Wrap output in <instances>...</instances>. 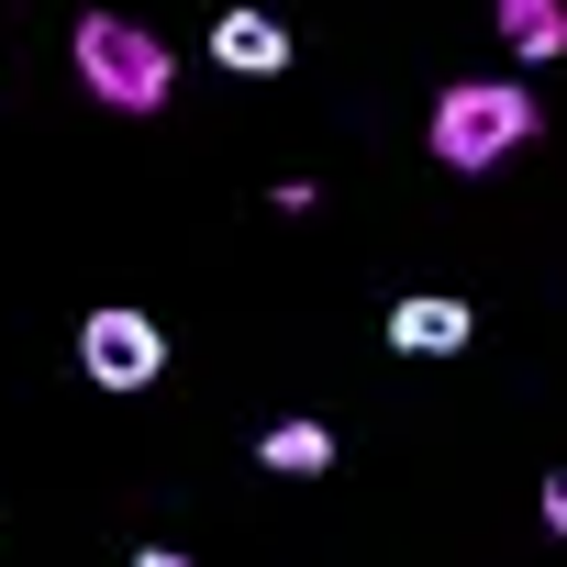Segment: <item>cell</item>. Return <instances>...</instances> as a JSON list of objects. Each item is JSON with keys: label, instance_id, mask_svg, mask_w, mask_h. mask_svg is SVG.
<instances>
[{"label": "cell", "instance_id": "cell-1", "mask_svg": "<svg viewBox=\"0 0 567 567\" xmlns=\"http://www.w3.org/2000/svg\"><path fill=\"white\" fill-rule=\"evenodd\" d=\"M534 134H545V112H534V90H523V79H456V90L434 101V123H423L434 167H456V178L512 167Z\"/></svg>", "mask_w": 567, "mask_h": 567}, {"label": "cell", "instance_id": "cell-2", "mask_svg": "<svg viewBox=\"0 0 567 567\" xmlns=\"http://www.w3.org/2000/svg\"><path fill=\"white\" fill-rule=\"evenodd\" d=\"M68 68H79V90L101 101V112H156L167 90H178V45H156L134 12H79V34H68Z\"/></svg>", "mask_w": 567, "mask_h": 567}, {"label": "cell", "instance_id": "cell-3", "mask_svg": "<svg viewBox=\"0 0 567 567\" xmlns=\"http://www.w3.org/2000/svg\"><path fill=\"white\" fill-rule=\"evenodd\" d=\"M79 368H90L112 401H134V390H156V379H167V323H156V312H134V301H101V312L79 323Z\"/></svg>", "mask_w": 567, "mask_h": 567}, {"label": "cell", "instance_id": "cell-4", "mask_svg": "<svg viewBox=\"0 0 567 567\" xmlns=\"http://www.w3.org/2000/svg\"><path fill=\"white\" fill-rule=\"evenodd\" d=\"M390 346L401 357H467L478 346V312L456 290H412V301H390Z\"/></svg>", "mask_w": 567, "mask_h": 567}, {"label": "cell", "instance_id": "cell-5", "mask_svg": "<svg viewBox=\"0 0 567 567\" xmlns=\"http://www.w3.org/2000/svg\"><path fill=\"white\" fill-rule=\"evenodd\" d=\"M212 68L223 79H278V68H290V23L256 12V0H234V12L212 23Z\"/></svg>", "mask_w": 567, "mask_h": 567}, {"label": "cell", "instance_id": "cell-6", "mask_svg": "<svg viewBox=\"0 0 567 567\" xmlns=\"http://www.w3.org/2000/svg\"><path fill=\"white\" fill-rule=\"evenodd\" d=\"M489 23H501V45L523 68H556L567 56V0H489Z\"/></svg>", "mask_w": 567, "mask_h": 567}, {"label": "cell", "instance_id": "cell-7", "mask_svg": "<svg viewBox=\"0 0 567 567\" xmlns=\"http://www.w3.org/2000/svg\"><path fill=\"white\" fill-rule=\"evenodd\" d=\"M256 467H267V478H323V467H334V423H301V412L267 423V434H256Z\"/></svg>", "mask_w": 567, "mask_h": 567}, {"label": "cell", "instance_id": "cell-8", "mask_svg": "<svg viewBox=\"0 0 567 567\" xmlns=\"http://www.w3.org/2000/svg\"><path fill=\"white\" fill-rule=\"evenodd\" d=\"M545 534H567V467L545 478Z\"/></svg>", "mask_w": 567, "mask_h": 567}, {"label": "cell", "instance_id": "cell-9", "mask_svg": "<svg viewBox=\"0 0 567 567\" xmlns=\"http://www.w3.org/2000/svg\"><path fill=\"white\" fill-rule=\"evenodd\" d=\"M134 567H200V556H178V545H134Z\"/></svg>", "mask_w": 567, "mask_h": 567}]
</instances>
